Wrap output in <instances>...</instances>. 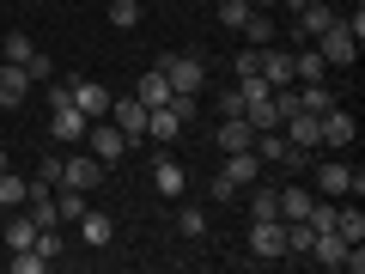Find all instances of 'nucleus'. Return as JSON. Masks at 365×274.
I'll return each instance as SVG.
<instances>
[{
  "label": "nucleus",
  "instance_id": "nucleus-15",
  "mask_svg": "<svg viewBox=\"0 0 365 274\" xmlns=\"http://www.w3.org/2000/svg\"><path fill=\"white\" fill-rule=\"evenodd\" d=\"M329 25H335V13H329L323 0H304V6H299V19H292V31H299V43H311L317 31H329Z\"/></svg>",
  "mask_w": 365,
  "mask_h": 274
},
{
  "label": "nucleus",
  "instance_id": "nucleus-28",
  "mask_svg": "<svg viewBox=\"0 0 365 274\" xmlns=\"http://www.w3.org/2000/svg\"><path fill=\"white\" fill-rule=\"evenodd\" d=\"M110 25L134 31V25H140V0H110Z\"/></svg>",
  "mask_w": 365,
  "mask_h": 274
},
{
  "label": "nucleus",
  "instance_id": "nucleus-4",
  "mask_svg": "<svg viewBox=\"0 0 365 274\" xmlns=\"http://www.w3.org/2000/svg\"><path fill=\"white\" fill-rule=\"evenodd\" d=\"M250 256L256 262H280L287 256V220H250Z\"/></svg>",
  "mask_w": 365,
  "mask_h": 274
},
{
  "label": "nucleus",
  "instance_id": "nucleus-31",
  "mask_svg": "<svg viewBox=\"0 0 365 274\" xmlns=\"http://www.w3.org/2000/svg\"><path fill=\"white\" fill-rule=\"evenodd\" d=\"M256 13L250 0H220V25H232V31H244V19Z\"/></svg>",
  "mask_w": 365,
  "mask_h": 274
},
{
  "label": "nucleus",
  "instance_id": "nucleus-23",
  "mask_svg": "<svg viewBox=\"0 0 365 274\" xmlns=\"http://www.w3.org/2000/svg\"><path fill=\"white\" fill-rule=\"evenodd\" d=\"M329 104H335V91H329L323 79H311V86H299V110H311V116H323Z\"/></svg>",
  "mask_w": 365,
  "mask_h": 274
},
{
  "label": "nucleus",
  "instance_id": "nucleus-10",
  "mask_svg": "<svg viewBox=\"0 0 365 274\" xmlns=\"http://www.w3.org/2000/svg\"><path fill=\"white\" fill-rule=\"evenodd\" d=\"M31 98V73L19 61H0V110H19Z\"/></svg>",
  "mask_w": 365,
  "mask_h": 274
},
{
  "label": "nucleus",
  "instance_id": "nucleus-32",
  "mask_svg": "<svg viewBox=\"0 0 365 274\" xmlns=\"http://www.w3.org/2000/svg\"><path fill=\"white\" fill-rule=\"evenodd\" d=\"M177 232L182 238H201V232H207V213H201V208H182L177 213Z\"/></svg>",
  "mask_w": 365,
  "mask_h": 274
},
{
  "label": "nucleus",
  "instance_id": "nucleus-35",
  "mask_svg": "<svg viewBox=\"0 0 365 274\" xmlns=\"http://www.w3.org/2000/svg\"><path fill=\"white\" fill-rule=\"evenodd\" d=\"M25 73H31V86H37V79H55V61H49V55H31V61H25Z\"/></svg>",
  "mask_w": 365,
  "mask_h": 274
},
{
  "label": "nucleus",
  "instance_id": "nucleus-25",
  "mask_svg": "<svg viewBox=\"0 0 365 274\" xmlns=\"http://www.w3.org/2000/svg\"><path fill=\"white\" fill-rule=\"evenodd\" d=\"M335 232L347 238V244H365V213L359 208H335Z\"/></svg>",
  "mask_w": 365,
  "mask_h": 274
},
{
  "label": "nucleus",
  "instance_id": "nucleus-37",
  "mask_svg": "<svg viewBox=\"0 0 365 274\" xmlns=\"http://www.w3.org/2000/svg\"><path fill=\"white\" fill-rule=\"evenodd\" d=\"M213 104H220V116H244V91H220Z\"/></svg>",
  "mask_w": 365,
  "mask_h": 274
},
{
  "label": "nucleus",
  "instance_id": "nucleus-22",
  "mask_svg": "<svg viewBox=\"0 0 365 274\" xmlns=\"http://www.w3.org/2000/svg\"><path fill=\"white\" fill-rule=\"evenodd\" d=\"M37 244V220H31V213H13V220H6V250H31Z\"/></svg>",
  "mask_w": 365,
  "mask_h": 274
},
{
  "label": "nucleus",
  "instance_id": "nucleus-3",
  "mask_svg": "<svg viewBox=\"0 0 365 274\" xmlns=\"http://www.w3.org/2000/svg\"><path fill=\"white\" fill-rule=\"evenodd\" d=\"M165 79H170V91H189V98H201V86H207V61L201 55H165Z\"/></svg>",
  "mask_w": 365,
  "mask_h": 274
},
{
  "label": "nucleus",
  "instance_id": "nucleus-14",
  "mask_svg": "<svg viewBox=\"0 0 365 274\" xmlns=\"http://www.w3.org/2000/svg\"><path fill=\"white\" fill-rule=\"evenodd\" d=\"M134 98H140L146 110H158V104H170L177 91H170V79H165V67H146L140 73V86H134Z\"/></svg>",
  "mask_w": 365,
  "mask_h": 274
},
{
  "label": "nucleus",
  "instance_id": "nucleus-7",
  "mask_svg": "<svg viewBox=\"0 0 365 274\" xmlns=\"http://www.w3.org/2000/svg\"><path fill=\"white\" fill-rule=\"evenodd\" d=\"M67 91H73V104L86 110V122L110 116V86H98V79H67Z\"/></svg>",
  "mask_w": 365,
  "mask_h": 274
},
{
  "label": "nucleus",
  "instance_id": "nucleus-13",
  "mask_svg": "<svg viewBox=\"0 0 365 274\" xmlns=\"http://www.w3.org/2000/svg\"><path fill=\"white\" fill-rule=\"evenodd\" d=\"M256 67H262V79H268L274 91H280V86H292V55H280L274 43H262V49H256Z\"/></svg>",
  "mask_w": 365,
  "mask_h": 274
},
{
  "label": "nucleus",
  "instance_id": "nucleus-38",
  "mask_svg": "<svg viewBox=\"0 0 365 274\" xmlns=\"http://www.w3.org/2000/svg\"><path fill=\"white\" fill-rule=\"evenodd\" d=\"M232 67H237V79H250V73H262V67H256V49H244V55H237Z\"/></svg>",
  "mask_w": 365,
  "mask_h": 274
},
{
  "label": "nucleus",
  "instance_id": "nucleus-18",
  "mask_svg": "<svg viewBox=\"0 0 365 274\" xmlns=\"http://www.w3.org/2000/svg\"><path fill=\"white\" fill-rule=\"evenodd\" d=\"M250 141H256V128H250L244 116H225L220 122V153H244Z\"/></svg>",
  "mask_w": 365,
  "mask_h": 274
},
{
  "label": "nucleus",
  "instance_id": "nucleus-27",
  "mask_svg": "<svg viewBox=\"0 0 365 274\" xmlns=\"http://www.w3.org/2000/svg\"><path fill=\"white\" fill-rule=\"evenodd\" d=\"M244 37H250V49L274 43V19H268V13H250V19H244Z\"/></svg>",
  "mask_w": 365,
  "mask_h": 274
},
{
  "label": "nucleus",
  "instance_id": "nucleus-39",
  "mask_svg": "<svg viewBox=\"0 0 365 274\" xmlns=\"http://www.w3.org/2000/svg\"><path fill=\"white\" fill-rule=\"evenodd\" d=\"M250 6H280V0H250Z\"/></svg>",
  "mask_w": 365,
  "mask_h": 274
},
{
  "label": "nucleus",
  "instance_id": "nucleus-6",
  "mask_svg": "<svg viewBox=\"0 0 365 274\" xmlns=\"http://www.w3.org/2000/svg\"><path fill=\"white\" fill-rule=\"evenodd\" d=\"M280 134L292 141V153H317V146H323V128H317L311 110H292V116L280 122Z\"/></svg>",
  "mask_w": 365,
  "mask_h": 274
},
{
  "label": "nucleus",
  "instance_id": "nucleus-40",
  "mask_svg": "<svg viewBox=\"0 0 365 274\" xmlns=\"http://www.w3.org/2000/svg\"><path fill=\"white\" fill-rule=\"evenodd\" d=\"M31 6H37V0H31Z\"/></svg>",
  "mask_w": 365,
  "mask_h": 274
},
{
  "label": "nucleus",
  "instance_id": "nucleus-20",
  "mask_svg": "<svg viewBox=\"0 0 365 274\" xmlns=\"http://www.w3.org/2000/svg\"><path fill=\"white\" fill-rule=\"evenodd\" d=\"M323 73H329V61H323L317 49H299V55H292V86H311V79H323Z\"/></svg>",
  "mask_w": 365,
  "mask_h": 274
},
{
  "label": "nucleus",
  "instance_id": "nucleus-36",
  "mask_svg": "<svg viewBox=\"0 0 365 274\" xmlns=\"http://www.w3.org/2000/svg\"><path fill=\"white\" fill-rule=\"evenodd\" d=\"M207 196H213V201H237V183H232V177H225V171H220V177L207 183Z\"/></svg>",
  "mask_w": 365,
  "mask_h": 274
},
{
  "label": "nucleus",
  "instance_id": "nucleus-12",
  "mask_svg": "<svg viewBox=\"0 0 365 274\" xmlns=\"http://www.w3.org/2000/svg\"><path fill=\"white\" fill-rule=\"evenodd\" d=\"M110 122H116L128 141H140V134H146V104H140V98H110Z\"/></svg>",
  "mask_w": 365,
  "mask_h": 274
},
{
  "label": "nucleus",
  "instance_id": "nucleus-34",
  "mask_svg": "<svg viewBox=\"0 0 365 274\" xmlns=\"http://www.w3.org/2000/svg\"><path fill=\"white\" fill-rule=\"evenodd\" d=\"M55 213H61V220H79V213H86V196H79V189H67V196L55 201Z\"/></svg>",
  "mask_w": 365,
  "mask_h": 274
},
{
  "label": "nucleus",
  "instance_id": "nucleus-1",
  "mask_svg": "<svg viewBox=\"0 0 365 274\" xmlns=\"http://www.w3.org/2000/svg\"><path fill=\"white\" fill-rule=\"evenodd\" d=\"M311 43H317V55H323L329 67H353V61H359V37H353V31L341 25V13H335V25H329V31H317Z\"/></svg>",
  "mask_w": 365,
  "mask_h": 274
},
{
  "label": "nucleus",
  "instance_id": "nucleus-33",
  "mask_svg": "<svg viewBox=\"0 0 365 274\" xmlns=\"http://www.w3.org/2000/svg\"><path fill=\"white\" fill-rule=\"evenodd\" d=\"M49 268V256H37V250H13V274H43Z\"/></svg>",
  "mask_w": 365,
  "mask_h": 274
},
{
  "label": "nucleus",
  "instance_id": "nucleus-19",
  "mask_svg": "<svg viewBox=\"0 0 365 274\" xmlns=\"http://www.w3.org/2000/svg\"><path fill=\"white\" fill-rule=\"evenodd\" d=\"M110 232H116V225H110V213H98V208H86V213H79V238H86V244H98V250H104V244H110Z\"/></svg>",
  "mask_w": 365,
  "mask_h": 274
},
{
  "label": "nucleus",
  "instance_id": "nucleus-9",
  "mask_svg": "<svg viewBox=\"0 0 365 274\" xmlns=\"http://www.w3.org/2000/svg\"><path fill=\"white\" fill-rule=\"evenodd\" d=\"M317 128H323V146H353V141H359V122H353L347 110H335V104L317 116Z\"/></svg>",
  "mask_w": 365,
  "mask_h": 274
},
{
  "label": "nucleus",
  "instance_id": "nucleus-16",
  "mask_svg": "<svg viewBox=\"0 0 365 274\" xmlns=\"http://www.w3.org/2000/svg\"><path fill=\"white\" fill-rule=\"evenodd\" d=\"M177 134H182V116H177L170 104L146 110V141H158V146H165V141H177Z\"/></svg>",
  "mask_w": 365,
  "mask_h": 274
},
{
  "label": "nucleus",
  "instance_id": "nucleus-24",
  "mask_svg": "<svg viewBox=\"0 0 365 274\" xmlns=\"http://www.w3.org/2000/svg\"><path fill=\"white\" fill-rule=\"evenodd\" d=\"M31 201V183L13 177V171H0V208H25Z\"/></svg>",
  "mask_w": 365,
  "mask_h": 274
},
{
  "label": "nucleus",
  "instance_id": "nucleus-29",
  "mask_svg": "<svg viewBox=\"0 0 365 274\" xmlns=\"http://www.w3.org/2000/svg\"><path fill=\"white\" fill-rule=\"evenodd\" d=\"M250 220H280V201H274V189H262V183H256V196H250Z\"/></svg>",
  "mask_w": 365,
  "mask_h": 274
},
{
  "label": "nucleus",
  "instance_id": "nucleus-8",
  "mask_svg": "<svg viewBox=\"0 0 365 274\" xmlns=\"http://www.w3.org/2000/svg\"><path fill=\"white\" fill-rule=\"evenodd\" d=\"M250 146H256V158H262V165H304V153H292V141H287V134H280V128L256 134V141H250Z\"/></svg>",
  "mask_w": 365,
  "mask_h": 274
},
{
  "label": "nucleus",
  "instance_id": "nucleus-30",
  "mask_svg": "<svg viewBox=\"0 0 365 274\" xmlns=\"http://www.w3.org/2000/svg\"><path fill=\"white\" fill-rule=\"evenodd\" d=\"M31 55H37V43H31L25 31H6V61H19V67H25Z\"/></svg>",
  "mask_w": 365,
  "mask_h": 274
},
{
  "label": "nucleus",
  "instance_id": "nucleus-11",
  "mask_svg": "<svg viewBox=\"0 0 365 274\" xmlns=\"http://www.w3.org/2000/svg\"><path fill=\"white\" fill-rule=\"evenodd\" d=\"M317 196H353V165H341V158H323L317 165Z\"/></svg>",
  "mask_w": 365,
  "mask_h": 274
},
{
  "label": "nucleus",
  "instance_id": "nucleus-26",
  "mask_svg": "<svg viewBox=\"0 0 365 274\" xmlns=\"http://www.w3.org/2000/svg\"><path fill=\"white\" fill-rule=\"evenodd\" d=\"M274 201H280V220H304L317 196H304V189H280V196H274Z\"/></svg>",
  "mask_w": 365,
  "mask_h": 274
},
{
  "label": "nucleus",
  "instance_id": "nucleus-17",
  "mask_svg": "<svg viewBox=\"0 0 365 274\" xmlns=\"http://www.w3.org/2000/svg\"><path fill=\"white\" fill-rule=\"evenodd\" d=\"M256 171H262L256 146H244V153H225V177H232L237 189H250V183H256Z\"/></svg>",
  "mask_w": 365,
  "mask_h": 274
},
{
  "label": "nucleus",
  "instance_id": "nucleus-5",
  "mask_svg": "<svg viewBox=\"0 0 365 274\" xmlns=\"http://www.w3.org/2000/svg\"><path fill=\"white\" fill-rule=\"evenodd\" d=\"M98 183H104V165H98V158H61V189H79V196H91V189H98Z\"/></svg>",
  "mask_w": 365,
  "mask_h": 274
},
{
  "label": "nucleus",
  "instance_id": "nucleus-21",
  "mask_svg": "<svg viewBox=\"0 0 365 274\" xmlns=\"http://www.w3.org/2000/svg\"><path fill=\"white\" fill-rule=\"evenodd\" d=\"M153 183H158V196H182V183H189V177H182L177 158H158V165H153Z\"/></svg>",
  "mask_w": 365,
  "mask_h": 274
},
{
  "label": "nucleus",
  "instance_id": "nucleus-2",
  "mask_svg": "<svg viewBox=\"0 0 365 274\" xmlns=\"http://www.w3.org/2000/svg\"><path fill=\"white\" fill-rule=\"evenodd\" d=\"M86 146H91V158H98V165L110 171L122 153H128V134H122L110 116H98V122H86Z\"/></svg>",
  "mask_w": 365,
  "mask_h": 274
}]
</instances>
